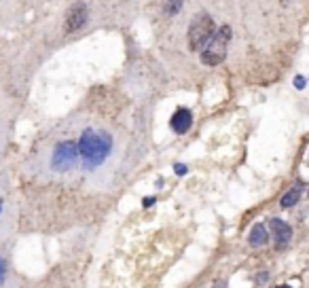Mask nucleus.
<instances>
[{
    "label": "nucleus",
    "mask_w": 309,
    "mask_h": 288,
    "mask_svg": "<svg viewBox=\"0 0 309 288\" xmlns=\"http://www.w3.org/2000/svg\"><path fill=\"white\" fill-rule=\"evenodd\" d=\"M76 147H79V157L83 159V166L91 170L106 161V157L110 155V149H112V140L106 134L85 130L76 142Z\"/></svg>",
    "instance_id": "f257e3e1"
},
{
    "label": "nucleus",
    "mask_w": 309,
    "mask_h": 288,
    "mask_svg": "<svg viewBox=\"0 0 309 288\" xmlns=\"http://www.w3.org/2000/svg\"><path fill=\"white\" fill-rule=\"evenodd\" d=\"M79 147L74 140H60L53 144L49 155V168L51 172H57V174H66L74 168V164L79 161Z\"/></svg>",
    "instance_id": "f03ea898"
},
{
    "label": "nucleus",
    "mask_w": 309,
    "mask_h": 288,
    "mask_svg": "<svg viewBox=\"0 0 309 288\" xmlns=\"http://www.w3.org/2000/svg\"><path fill=\"white\" fill-rule=\"evenodd\" d=\"M229 41H231V28L229 26H220L214 32L212 41L201 49V62L205 66H218L220 62H225Z\"/></svg>",
    "instance_id": "7ed1b4c3"
},
{
    "label": "nucleus",
    "mask_w": 309,
    "mask_h": 288,
    "mask_svg": "<svg viewBox=\"0 0 309 288\" xmlns=\"http://www.w3.org/2000/svg\"><path fill=\"white\" fill-rule=\"evenodd\" d=\"M216 32L214 20L210 15H199L197 20L188 28V49L191 51H201L205 45L212 41V36Z\"/></svg>",
    "instance_id": "20e7f679"
},
{
    "label": "nucleus",
    "mask_w": 309,
    "mask_h": 288,
    "mask_svg": "<svg viewBox=\"0 0 309 288\" xmlns=\"http://www.w3.org/2000/svg\"><path fill=\"white\" fill-rule=\"evenodd\" d=\"M87 22V5L85 3H76L74 7H70L66 15V32H76L85 26Z\"/></svg>",
    "instance_id": "39448f33"
},
{
    "label": "nucleus",
    "mask_w": 309,
    "mask_h": 288,
    "mask_svg": "<svg viewBox=\"0 0 309 288\" xmlns=\"http://www.w3.org/2000/svg\"><path fill=\"white\" fill-rule=\"evenodd\" d=\"M269 227L273 231V238H276V248H286L290 238H293V229H290V225L280 221V219H271Z\"/></svg>",
    "instance_id": "423d86ee"
},
{
    "label": "nucleus",
    "mask_w": 309,
    "mask_h": 288,
    "mask_svg": "<svg viewBox=\"0 0 309 288\" xmlns=\"http://www.w3.org/2000/svg\"><path fill=\"white\" fill-rule=\"evenodd\" d=\"M191 123H193V115L191 111H186V108H178V111L171 115V130H174L176 134H186L188 128H191Z\"/></svg>",
    "instance_id": "0eeeda50"
},
{
    "label": "nucleus",
    "mask_w": 309,
    "mask_h": 288,
    "mask_svg": "<svg viewBox=\"0 0 309 288\" xmlns=\"http://www.w3.org/2000/svg\"><path fill=\"white\" fill-rule=\"evenodd\" d=\"M9 229H11V204L5 195H0V244L7 240Z\"/></svg>",
    "instance_id": "6e6552de"
},
{
    "label": "nucleus",
    "mask_w": 309,
    "mask_h": 288,
    "mask_svg": "<svg viewBox=\"0 0 309 288\" xmlns=\"http://www.w3.org/2000/svg\"><path fill=\"white\" fill-rule=\"evenodd\" d=\"M248 242L252 248H259V246H265L269 242V233H267V227L263 223L259 225H254L252 231H250V236H248Z\"/></svg>",
    "instance_id": "1a4fd4ad"
},
{
    "label": "nucleus",
    "mask_w": 309,
    "mask_h": 288,
    "mask_svg": "<svg viewBox=\"0 0 309 288\" xmlns=\"http://www.w3.org/2000/svg\"><path fill=\"white\" fill-rule=\"evenodd\" d=\"M301 195H303V187H301V185H297V187H293V189H290V191L282 197L280 206H282V208H293V206L301 200Z\"/></svg>",
    "instance_id": "9d476101"
},
{
    "label": "nucleus",
    "mask_w": 309,
    "mask_h": 288,
    "mask_svg": "<svg viewBox=\"0 0 309 288\" xmlns=\"http://www.w3.org/2000/svg\"><path fill=\"white\" fill-rule=\"evenodd\" d=\"M0 288H11V278H9V267L0 259Z\"/></svg>",
    "instance_id": "9b49d317"
},
{
    "label": "nucleus",
    "mask_w": 309,
    "mask_h": 288,
    "mask_svg": "<svg viewBox=\"0 0 309 288\" xmlns=\"http://www.w3.org/2000/svg\"><path fill=\"white\" fill-rule=\"evenodd\" d=\"M5 142H7V119L3 113H0V155H3Z\"/></svg>",
    "instance_id": "f8f14e48"
},
{
    "label": "nucleus",
    "mask_w": 309,
    "mask_h": 288,
    "mask_svg": "<svg viewBox=\"0 0 309 288\" xmlns=\"http://www.w3.org/2000/svg\"><path fill=\"white\" fill-rule=\"evenodd\" d=\"M165 13L167 15H174V13H178L180 9H182V0H165Z\"/></svg>",
    "instance_id": "ddd939ff"
},
{
    "label": "nucleus",
    "mask_w": 309,
    "mask_h": 288,
    "mask_svg": "<svg viewBox=\"0 0 309 288\" xmlns=\"http://www.w3.org/2000/svg\"><path fill=\"white\" fill-rule=\"evenodd\" d=\"M174 172H176L178 176H184V174H186V166H182V164H176V166H174Z\"/></svg>",
    "instance_id": "4468645a"
},
{
    "label": "nucleus",
    "mask_w": 309,
    "mask_h": 288,
    "mask_svg": "<svg viewBox=\"0 0 309 288\" xmlns=\"http://www.w3.org/2000/svg\"><path fill=\"white\" fill-rule=\"evenodd\" d=\"M295 87H297V89H303V87H305V77H295Z\"/></svg>",
    "instance_id": "2eb2a0df"
},
{
    "label": "nucleus",
    "mask_w": 309,
    "mask_h": 288,
    "mask_svg": "<svg viewBox=\"0 0 309 288\" xmlns=\"http://www.w3.org/2000/svg\"><path fill=\"white\" fill-rule=\"evenodd\" d=\"M154 204V197H146V200H144V208H150Z\"/></svg>",
    "instance_id": "dca6fc26"
},
{
    "label": "nucleus",
    "mask_w": 309,
    "mask_h": 288,
    "mask_svg": "<svg viewBox=\"0 0 309 288\" xmlns=\"http://www.w3.org/2000/svg\"><path fill=\"white\" fill-rule=\"evenodd\" d=\"M280 288H290V286H280Z\"/></svg>",
    "instance_id": "f3484780"
},
{
    "label": "nucleus",
    "mask_w": 309,
    "mask_h": 288,
    "mask_svg": "<svg viewBox=\"0 0 309 288\" xmlns=\"http://www.w3.org/2000/svg\"><path fill=\"white\" fill-rule=\"evenodd\" d=\"M278 288H280V286H278Z\"/></svg>",
    "instance_id": "a211bd4d"
}]
</instances>
